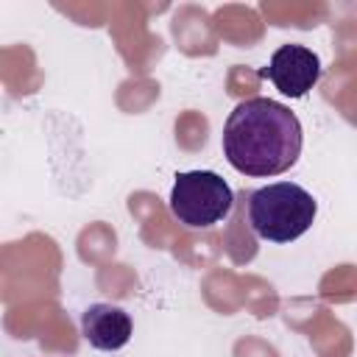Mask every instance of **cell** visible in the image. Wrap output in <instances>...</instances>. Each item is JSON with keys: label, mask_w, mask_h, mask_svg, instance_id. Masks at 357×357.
I'll list each match as a JSON object with an SVG mask.
<instances>
[{"label": "cell", "mask_w": 357, "mask_h": 357, "mask_svg": "<svg viewBox=\"0 0 357 357\" xmlns=\"http://www.w3.org/2000/svg\"><path fill=\"white\" fill-rule=\"evenodd\" d=\"M301 123L273 98L240 100L223 123V156L226 162L254 178H268L290 170L301 156Z\"/></svg>", "instance_id": "cell-1"}, {"label": "cell", "mask_w": 357, "mask_h": 357, "mask_svg": "<svg viewBox=\"0 0 357 357\" xmlns=\"http://www.w3.org/2000/svg\"><path fill=\"white\" fill-rule=\"evenodd\" d=\"M315 198L293 181H276L248 195V223L268 243H290L315 220Z\"/></svg>", "instance_id": "cell-2"}, {"label": "cell", "mask_w": 357, "mask_h": 357, "mask_svg": "<svg viewBox=\"0 0 357 357\" xmlns=\"http://www.w3.org/2000/svg\"><path fill=\"white\" fill-rule=\"evenodd\" d=\"M167 204L181 226L212 229L229 218L234 206V192L215 170H184L176 173Z\"/></svg>", "instance_id": "cell-3"}, {"label": "cell", "mask_w": 357, "mask_h": 357, "mask_svg": "<svg viewBox=\"0 0 357 357\" xmlns=\"http://www.w3.org/2000/svg\"><path fill=\"white\" fill-rule=\"evenodd\" d=\"M321 73L324 67L315 50L304 45H282L262 70V78H268L287 98H304L318 84Z\"/></svg>", "instance_id": "cell-4"}, {"label": "cell", "mask_w": 357, "mask_h": 357, "mask_svg": "<svg viewBox=\"0 0 357 357\" xmlns=\"http://www.w3.org/2000/svg\"><path fill=\"white\" fill-rule=\"evenodd\" d=\"M131 318L123 307L117 304H89L81 312V335L89 346H95L98 351H117L131 340Z\"/></svg>", "instance_id": "cell-5"}]
</instances>
